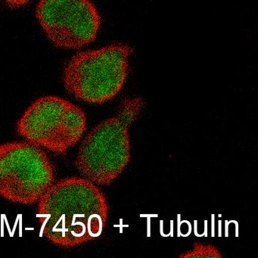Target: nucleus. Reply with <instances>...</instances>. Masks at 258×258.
Wrapping results in <instances>:
<instances>
[{
  "mask_svg": "<svg viewBox=\"0 0 258 258\" xmlns=\"http://www.w3.org/2000/svg\"><path fill=\"white\" fill-rule=\"evenodd\" d=\"M223 255L220 253L218 247L211 244L196 241L193 244L191 250L182 252L179 255L180 258L206 257L219 258Z\"/></svg>",
  "mask_w": 258,
  "mask_h": 258,
  "instance_id": "0eeeda50",
  "label": "nucleus"
},
{
  "mask_svg": "<svg viewBox=\"0 0 258 258\" xmlns=\"http://www.w3.org/2000/svg\"><path fill=\"white\" fill-rule=\"evenodd\" d=\"M36 16L47 38L62 49L87 46L100 28V16L90 0H40Z\"/></svg>",
  "mask_w": 258,
  "mask_h": 258,
  "instance_id": "423d86ee",
  "label": "nucleus"
},
{
  "mask_svg": "<svg viewBox=\"0 0 258 258\" xmlns=\"http://www.w3.org/2000/svg\"><path fill=\"white\" fill-rule=\"evenodd\" d=\"M131 54V48L123 43L76 54L64 66V88L86 103L101 105L111 100L126 82Z\"/></svg>",
  "mask_w": 258,
  "mask_h": 258,
  "instance_id": "7ed1b4c3",
  "label": "nucleus"
},
{
  "mask_svg": "<svg viewBox=\"0 0 258 258\" xmlns=\"http://www.w3.org/2000/svg\"><path fill=\"white\" fill-rule=\"evenodd\" d=\"M55 181V167L41 147L28 141L0 144L1 197L33 205Z\"/></svg>",
  "mask_w": 258,
  "mask_h": 258,
  "instance_id": "39448f33",
  "label": "nucleus"
},
{
  "mask_svg": "<svg viewBox=\"0 0 258 258\" xmlns=\"http://www.w3.org/2000/svg\"><path fill=\"white\" fill-rule=\"evenodd\" d=\"M85 111L56 96L34 101L18 120V134L26 141L58 155L76 146L87 131Z\"/></svg>",
  "mask_w": 258,
  "mask_h": 258,
  "instance_id": "20e7f679",
  "label": "nucleus"
},
{
  "mask_svg": "<svg viewBox=\"0 0 258 258\" xmlns=\"http://www.w3.org/2000/svg\"><path fill=\"white\" fill-rule=\"evenodd\" d=\"M30 0H4V2L10 8L16 9L21 8L26 5Z\"/></svg>",
  "mask_w": 258,
  "mask_h": 258,
  "instance_id": "6e6552de",
  "label": "nucleus"
},
{
  "mask_svg": "<svg viewBox=\"0 0 258 258\" xmlns=\"http://www.w3.org/2000/svg\"><path fill=\"white\" fill-rule=\"evenodd\" d=\"M108 201L96 184L84 177L63 178L37 202L41 234L55 245L72 248L101 236L108 217Z\"/></svg>",
  "mask_w": 258,
  "mask_h": 258,
  "instance_id": "f257e3e1",
  "label": "nucleus"
},
{
  "mask_svg": "<svg viewBox=\"0 0 258 258\" xmlns=\"http://www.w3.org/2000/svg\"><path fill=\"white\" fill-rule=\"evenodd\" d=\"M145 101L126 98L115 115L96 125L84 139L75 165L82 177L97 185H110L131 161L129 129L141 115Z\"/></svg>",
  "mask_w": 258,
  "mask_h": 258,
  "instance_id": "f03ea898",
  "label": "nucleus"
}]
</instances>
